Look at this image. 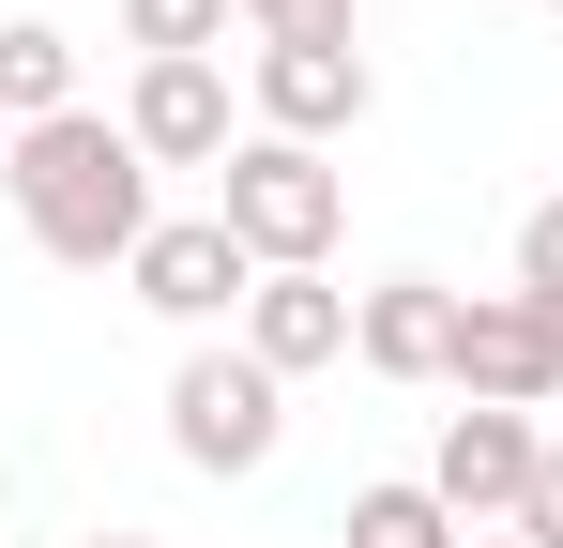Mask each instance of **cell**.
Instances as JSON below:
<instances>
[{"label": "cell", "mask_w": 563, "mask_h": 548, "mask_svg": "<svg viewBox=\"0 0 563 548\" xmlns=\"http://www.w3.org/2000/svg\"><path fill=\"white\" fill-rule=\"evenodd\" d=\"M122 46L137 62H213L229 46V0H122Z\"/></svg>", "instance_id": "4fadbf2b"}, {"label": "cell", "mask_w": 563, "mask_h": 548, "mask_svg": "<svg viewBox=\"0 0 563 548\" xmlns=\"http://www.w3.org/2000/svg\"><path fill=\"white\" fill-rule=\"evenodd\" d=\"M549 15H563V0H549Z\"/></svg>", "instance_id": "ffe728a7"}, {"label": "cell", "mask_w": 563, "mask_h": 548, "mask_svg": "<svg viewBox=\"0 0 563 548\" xmlns=\"http://www.w3.org/2000/svg\"><path fill=\"white\" fill-rule=\"evenodd\" d=\"M0 107H15V138H31V122H62V107H77V31L15 15V31H0Z\"/></svg>", "instance_id": "8fae6325"}, {"label": "cell", "mask_w": 563, "mask_h": 548, "mask_svg": "<svg viewBox=\"0 0 563 548\" xmlns=\"http://www.w3.org/2000/svg\"><path fill=\"white\" fill-rule=\"evenodd\" d=\"M244 351L275 365V381L335 365L351 351V289H335V274H260V289H244Z\"/></svg>", "instance_id": "30bf717a"}, {"label": "cell", "mask_w": 563, "mask_h": 548, "mask_svg": "<svg viewBox=\"0 0 563 548\" xmlns=\"http://www.w3.org/2000/svg\"><path fill=\"white\" fill-rule=\"evenodd\" d=\"M518 289L563 320V198H533V213H518Z\"/></svg>", "instance_id": "5bb4252c"}, {"label": "cell", "mask_w": 563, "mask_h": 548, "mask_svg": "<svg viewBox=\"0 0 563 548\" xmlns=\"http://www.w3.org/2000/svg\"><path fill=\"white\" fill-rule=\"evenodd\" d=\"M275 442H289V381L244 336H198L168 365V457L184 472H275Z\"/></svg>", "instance_id": "3957f363"}, {"label": "cell", "mask_w": 563, "mask_h": 548, "mask_svg": "<svg viewBox=\"0 0 563 548\" xmlns=\"http://www.w3.org/2000/svg\"><path fill=\"white\" fill-rule=\"evenodd\" d=\"M533 472H549V427L533 412H442V457H427V487H442V518L457 534H518V503H533Z\"/></svg>", "instance_id": "8992f818"}, {"label": "cell", "mask_w": 563, "mask_h": 548, "mask_svg": "<svg viewBox=\"0 0 563 548\" xmlns=\"http://www.w3.org/2000/svg\"><path fill=\"white\" fill-rule=\"evenodd\" d=\"M457 548H518V534H457Z\"/></svg>", "instance_id": "ac0fdd59"}, {"label": "cell", "mask_w": 563, "mask_h": 548, "mask_svg": "<svg viewBox=\"0 0 563 548\" xmlns=\"http://www.w3.org/2000/svg\"><path fill=\"white\" fill-rule=\"evenodd\" d=\"M77 548H153V534H77Z\"/></svg>", "instance_id": "e0dca14e"}, {"label": "cell", "mask_w": 563, "mask_h": 548, "mask_svg": "<svg viewBox=\"0 0 563 548\" xmlns=\"http://www.w3.org/2000/svg\"><path fill=\"white\" fill-rule=\"evenodd\" d=\"M213 213H229V244H244L260 274H320V260H335V229H351V168L305 153V138H260V122H244V153L213 168Z\"/></svg>", "instance_id": "7a4b0ae2"}, {"label": "cell", "mask_w": 563, "mask_h": 548, "mask_svg": "<svg viewBox=\"0 0 563 548\" xmlns=\"http://www.w3.org/2000/svg\"><path fill=\"white\" fill-rule=\"evenodd\" d=\"M122 138H137L153 168H229V153H244V122H229V62H137Z\"/></svg>", "instance_id": "ba28073f"}, {"label": "cell", "mask_w": 563, "mask_h": 548, "mask_svg": "<svg viewBox=\"0 0 563 548\" xmlns=\"http://www.w3.org/2000/svg\"><path fill=\"white\" fill-rule=\"evenodd\" d=\"M457 381L472 412H549L563 396V320L533 305V289H457Z\"/></svg>", "instance_id": "5b68a950"}, {"label": "cell", "mask_w": 563, "mask_h": 548, "mask_svg": "<svg viewBox=\"0 0 563 548\" xmlns=\"http://www.w3.org/2000/svg\"><path fill=\"white\" fill-rule=\"evenodd\" d=\"M122 289H137L153 320H184V336H213V320H244V289H260V260L229 244V213H153V244L122 260Z\"/></svg>", "instance_id": "52a82bcc"}, {"label": "cell", "mask_w": 563, "mask_h": 548, "mask_svg": "<svg viewBox=\"0 0 563 548\" xmlns=\"http://www.w3.org/2000/svg\"><path fill=\"white\" fill-rule=\"evenodd\" d=\"M518 548H563V442H549V472H533V503H518Z\"/></svg>", "instance_id": "2e32d148"}, {"label": "cell", "mask_w": 563, "mask_h": 548, "mask_svg": "<svg viewBox=\"0 0 563 548\" xmlns=\"http://www.w3.org/2000/svg\"><path fill=\"white\" fill-rule=\"evenodd\" d=\"M0 198H15V229H31L62 274H122L137 244H153V153H137L107 107L31 122V138L0 153Z\"/></svg>", "instance_id": "6da1fadb"}, {"label": "cell", "mask_w": 563, "mask_h": 548, "mask_svg": "<svg viewBox=\"0 0 563 548\" xmlns=\"http://www.w3.org/2000/svg\"><path fill=\"white\" fill-rule=\"evenodd\" d=\"M229 15H244V31H260V46H275V31H366V15H351V0H229Z\"/></svg>", "instance_id": "9a60e30c"}, {"label": "cell", "mask_w": 563, "mask_h": 548, "mask_svg": "<svg viewBox=\"0 0 563 548\" xmlns=\"http://www.w3.org/2000/svg\"><path fill=\"white\" fill-rule=\"evenodd\" d=\"M0 153H15V107H0Z\"/></svg>", "instance_id": "d6986e66"}, {"label": "cell", "mask_w": 563, "mask_h": 548, "mask_svg": "<svg viewBox=\"0 0 563 548\" xmlns=\"http://www.w3.org/2000/svg\"><path fill=\"white\" fill-rule=\"evenodd\" d=\"M351 548H457V518H442V487L427 472H380V487H351V518H335Z\"/></svg>", "instance_id": "7c38bea8"}, {"label": "cell", "mask_w": 563, "mask_h": 548, "mask_svg": "<svg viewBox=\"0 0 563 548\" xmlns=\"http://www.w3.org/2000/svg\"><path fill=\"white\" fill-rule=\"evenodd\" d=\"M244 107H260V138H305V153H335V138L380 107L366 31H275V46L244 62Z\"/></svg>", "instance_id": "277c9868"}, {"label": "cell", "mask_w": 563, "mask_h": 548, "mask_svg": "<svg viewBox=\"0 0 563 548\" xmlns=\"http://www.w3.org/2000/svg\"><path fill=\"white\" fill-rule=\"evenodd\" d=\"M351 365L366 381H442L457 365V289L442 274H380L366 305H351Z\"/></svg>", "instance_id": "9c48e42d"}]
</instances>
